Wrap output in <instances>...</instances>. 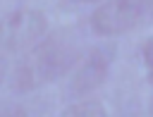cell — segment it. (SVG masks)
<instances>
[{
  "label": "cell",
  "mask_w": 153,
  "mask_h": 117,
  "mask_svg": "<svg viewBox=\"0 0 153 117\" xmlns=\"http://www.w3.org/2000/svg\"><path fill=\"white\" fill-rule=\"evenodd\" d=\"M62 117H108L105 107L96 100H84V103H74L72 107H67L62 112Z\"/></svg>",
  "instance_id": "cell-5"
},
{
  "label": "cell",
  "mask_w": 153,
  "mask_h": 117,
  "mask_svg": "<svg viewBox=\"0 0 153 117\" xmlns=\"http://www.w3.org/2000/svg\"><path fill=\"white\" fill-rule=\"evenodd\" d=\"M79 60V45L67 33H50L41 43H36L29 55L17 64L12 86L22 93L33 91L48 81H55L72 69V64Z\"/></svg>",
  "instance_id": "cell-1"
},
{
  "label": "cell",
  "mask_w": 153,
  "mask_h": 117,
  "mask_svg": "<svg viewBox=\"0 0 153 117\" xmlns=\"http://www.w3.org/2000/svg\"><path fill=\"white\" fill-rule=\"evenodd\" d=\"M48 31V21L36 10H17L0 21V50L19 53L31 50L43 41Z\"/></svg>",
  "instance_id": "cell-3"
},
{
  "label": "cell",
  "mask_w": 153,
  "mask_h": 117,
  "mask_svg": "<svg viewBox=\"0 0 153 117\" xmlns=\"http://www.w3.org/2000/svg\"><path fill=\"white\" fill-rule=\"evenodd\" d=\"M112 55H115V50H112V45H100V48H93L88 55H86V60L81 62V67L72 74V79H69V96L72 98H81V96H88L91 91H96L103 81H105V76H108V72H110V62H112Z\"/></svg>",
  "instance_id": "cell-4"
},
{
  "label": "cell",
  "mask_w": 153,
  "mask_h": 117,
  "mask_svg": "<svg viewBox=\"0 0 153 117\" xmlns=\"http://www.w3.org/2000/svg\"><path fill=\"white\" fill-rule=\"evenodd\" d=\"M5 74H7V62L0 57V84H2V79H5Z\"/></svg>",
  "instance_id": "cell-8"
},
{
  "label": "cell",
  "mask_w": 153,
  "mask_h": 117,
  "mask_svg": "<svg viewBox=\"0 0 153 117\" xmlns=\"http://www.w3.org/2000/svg\"><path fill=\"white\" fill-rule=\"evenodd\" d=\"M151 115H153V100H151Z\"/></svg>",
  "instance_id": "cell-10"
},
{
  "label": "cell",
  "mask_w": 153,
  "mask_h": 117,
  "mask_svg": "<svg viewBox=\"0 0 153 117\" xmlns=\"http://www.w3.org/2000/svg\"><path fill=\"white\" fill-rule=\"evenodd\" d=\"M0 117H29V112H26L24 105H7L0 112Z\"/></svg>",
  "instance_id": "cell-7"
},
{
  "label": "cell",
  "mask_w": 153,
  "mask_h": 117,
  "mask_svg": "<svg viewBox=\"0 0 153 117\" xmlns=\"http://www.w3.org/2000/svg\"><path fill=\"white\" fill-rule=\"evenodd\" d=\"M141 55H143V62L148 69V81L153 84V38H146V43L141 45Z\"/></svg>",
  "instance_id": "cell-6"
},
{
  "label": "cell",
  "mask_w": 153,
  "mask_h": 117,
  "mask_svg": "<svg viewBox=\"0 0 153 117\" xmlns=\"http://www.w3.org/2000/svg\"><path fill=\"white\" fill-rule=\"evenodd\" d=\"M72 2H93V0H72Z\"/></svg>",
  "instance_id": "cell-9"
},
{
  "label": "cell",
  "mask_w": 153,
  "mask_h": 117,
  "mask_svg": "<svg viewBox=\"0 0 153 117\" xmlns=\"http://www.w3.org/2000/svg\"><path fill=\"white\" fill-rule=\"evenodd\" d=\"M153 19V0H108L91 14V29L98 36H120Z\"/></svg>",
  "instance_id": "cell-2"
}]
</instances>
